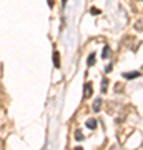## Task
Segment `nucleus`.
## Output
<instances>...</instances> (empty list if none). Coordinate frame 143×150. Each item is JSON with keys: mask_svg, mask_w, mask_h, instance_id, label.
Here are the masks:
<instances>
[{"mask_svg": "<svg viewBox=\"0 0 143 150\" xmlns=\"http://www.w3.org/2000/svg\"><path fill=\"white\" fill-rule=\"evenodd\" d=\"M123 77L132 80V79H137V77H140V74H138V72H130V74H123Z\"/></svg>", "mask_w": 143, "mask_h": 150, "instance_id": "7ed1b4c3", "label": "nucleus"}, {"mask_svg": "<svg viewBox=\"0 0 143 150\" xmlns=\"http://www.w3.org/2000/svg\"><path fill=\"white\" fill-rule=\"evenodd\" d=\"M75 150H82V147H77V149H75Z\"/></svg>", "mask_w": 143, "mask_h": 150, "instance_id": "ddd939ff", "label": "nucleus"}, {"mask_svg": "<svg viewBox=\"0 0 143 150\" xmlns=\"http://www.w3.org/2000/svg\"><path fill=\"white\" fill-rule=\"evenodd\" d=\"M93 64H95V54H90V57H88V67H92Z\"/></svg>", "mask_w": 143, "mask_h": 150, "instance_id": "6e6552de", "label": "nucleus"}, {"mask_svg": "<svg viewBox=\"0 0 143 150\" xmlns=\"http://www.w3.org/2000/svg\"><path fill=\"white\" fill-rule=\"evenodd\" d=\"M53 62H55V67H57V69H58V67H60V60H58V52H55V54H53Z\"/></svg>", "mask_w": 143, "mask_h": 150, "instance_id": "423d86ee", "label": "nucleus"}, {"mask_svg": "<svg viewBox=\"0 0 143 150\" xmlns=\"http://www.w3.org/2000/svg\"><path fill=\"white\" fill-rule=\"evenodd\" d=\"M101 105H103V102H101V98H97L95 102H93V112H100V108H101Z\"/></svg>", "mask_w": 143, "mask_h": 150, "instance_id": "f03ea898", "label": "nucleus"}, {"mask_svg": "<svg viewBox=\"0 0 143 150\" xmlns=\"http://www.w3.org/2000/svg\"><path fill=\"white\" fill-rule=\"evenodd\" d=\"M110 150H122V149H120V147H118V145H115V147H111Z\"/></svg>", "mask_w": 143, "mask_h": 150, "instance_id": "f8f14e48", "label": "nucleus"}, {"mask_svg": "<svg viewBox=\"0 0 143 150\" xmlns=\"http://www.w3.org/2000/svg\"><path fill=\"white\" fill-rule=\"evenodd\" d=\"M135 30H138V32L143 30V20H138L137 23H135Z\"/></svg>", "mask_w": 143, "mask_h": 150, "instance_id": "0eeeda50", "label": "nucleus"}, {"mask_svg": "<svg viewBox=\"0 0 143 150\" xmlns=\"http://www.w3.org/2000/svg\"><path fill=\"white\" fill-rule=\"evenodd\" d=\"M92 97V83H85L83 87V98H88Z\"/></svg>", "mask_w": 143, "mask_h": 150, "instance_id": "f257e3e1", "label": "nucleus"}, {"mask_svg": "<svg viewBox=\"0 0 143 150\" xmlns=\"http://www.w3.org/2000/svg\"><path fill=\"white\" fill-rule=\"evenodd\" d=\"M101 57H103V59H108V57H110V47H108V45L103 48V54H101Z\"/></svg>", "mask_w": 143, "mask_h": 150, "instance_id": "39448f33", "label": "nucleus"}, {"mask_svg": "<svg viewBox=\"0 0 143 150\" xmlns=\"http://www.w3.org/2000/svg\"><path fill=\"white\" fill-rule=\"evenodd\" d=\"M75 139L77 140H83V134H82L80 130H75Z\"/></svg>", "mask_w": 143, "mask_h": 150, "instance_id": "1a4fd4ad", "label": "nucleus"}, {"mask_svg": "<svg viewBox=\"0 0 143 150\" xmlns=\"http://www.w3.org/2000/svg\"><path fill=\"white\" fill-rule=\"evenodd\" d=\"M106 87H108V80L103 79V82H101V92H106Z\"/></svg>", "mask_w": 143, "mask_h": 150, "instance_id": "9d476101", "label": "nucleus"}, {"mask_svg": "<svg viewBox=\"0 0 143 150\" xmlns=\"http://www.w3.org/2000/svg\"><path fill=\"white\" fill-rule=\"evenodd\" d=\"M87 127H88V129H92V130H93V129H95V127H97V122H95V120H93V118H90V120H87Z\"/></svg>", "mask_w": 143, "mask_h": 150, "instance_id": "20e7f679", "label": "nucleus"}, {"mask_svg": "<svg viewBox=\"0 0 143 150\" xmlns=\"http://www.w3.org/2000/svg\"><path fill=\"white\" fill-rule=\"evenodd\" d=\"M92 13H93V15H98V13H100V12H98V10H97V8H92Z\"/></svg>", "mask_w": 143, "mask_h": 150, "instance_id": "9b49d317", "label": "nucleus"}]
</instances>
